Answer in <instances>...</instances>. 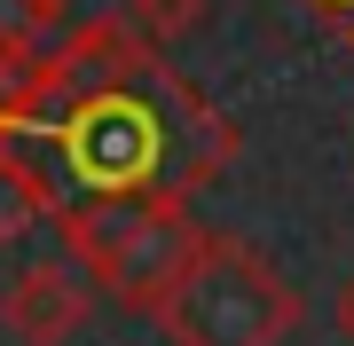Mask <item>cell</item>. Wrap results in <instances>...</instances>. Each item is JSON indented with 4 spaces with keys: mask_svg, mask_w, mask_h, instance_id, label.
Returning <instances> with one entry per match:
<instances>
[{
    "mask_svg": "<svg viewBox=\"0 0 354 346\" xmlns=\"http://www.w3.org/2000/svg\"><path fill=\"white\" fill-rule=\"evenodd\" d=\"M39 220H55L48 189H39V173L8 150V142H0V244H24Z\"/></svg>",
    "mask_w": 354,
    "mask_h": 346,
    "instance_id": "6",
    "label": "cell"
},
{
    "mask_svg": "<svg viewBox=\"0 0 354 346\" xmlns=\"http://www.w3.org/2000/svg\"><path fill=\"white\" fill-rule=\"evenodd\" d=\"M0 142L39 173L55 213L111 205V197H197L236 166V118L142 48L127 16H87L24 64Z\"/></svg>",
    "mask_w": 354,
    "mask_h": 346,
    "instance_id": "1",
    "label": "cell"
},
{
    "mask_svg": "<svg viewBox=\"0 0 354 346\" xmlns=\"http://www.w3.org/2000/svg\"><path fill=\"white\" fill-rule=\"evenodd\" d=\"M71 32V0H0V55L32 64Z\"/></svg>",
    "mask_w": 354,
    "mask_h": 346,
    "instance_id": "5",
    "label": "cell"
},
{
    "mask_svg": "<svg viewBox=\"0 0 354 346\" xmlns=\"http://www.w3.org/2000/svg\"><path fill=\"white\" fill-rule=\"evenodd\" d=\"M55 229H64V252L79 260V276L102 299L142 307V315L174 291V276L189 268V252L205 236L189 197H111V205L55 213Z\"/></svg>",
    "mask_w": 354,
    "mask_h": 346,
    "instance_id": "3",
    "label": "cell"
},
{
    "mask_svg": "<svg viewBox=\"0 0 354 346\" xmlns=\"http://www.w3.org/2000/svg\"><path fill=\"white\" fill-rule=\"evenodd\" d=\"M330 315H339V338H346V346H354V276H346V283H339V299H330Z\"/></svg>",
    "mask_w": 354,
    "mask_h": 346,
    "instance_id": "8",
    "label": "cell"
},
{
    "mask_svg": "<svg viewBox=\"0 0 354 346\" xmlns=\"http://www.w3.org/2000/svg\"><path fill=\"white\" fill-rule=\"evenodd\" d=\"M307 8H315V16H330V24L354 39V0H307Z\"/></svg>",
    "mask_w": 354,
    "mask_h": 346,
    "instance_id": "10",
    "label": "cell"
},
{
    "mask_svg": "<svg viewBox=\"0 0 354 346\" xmlns=\"http://www.w3.org/2000/svg\"><path fill=\"white\" fill-rule=\"evenodd\" d=\"M165 346H283L299 331V291L276 276V260L252 252L244 236H197L189 268L174 276V291L158 299Z\"/></svg>",
    "mask_w": 354,
    "mask_h": 346,
    "instance_id": "2",
    "label": "cell"
},
{
    "mask_svg": "<svg viewBox=\"0 0 354 346\" xmlns=\"http://www.w3.org/2000/svg\"><path fill=\"white\" fill-rule=\"evenodd\" d=\"M87 315H95V283L79 276L71 252L16 268L8 291H0V331H8L16 346H71L79 331H87Z\"/></svg>",
    "mask_w": 354,
    "mask_h": 346,
    "instance_id": "4",
    "label": "cell"
},
{
    "mask_svg": "<svg viewBox=\"0 0 354 346\" xmlns=\"http://www.w3.org/2000/svg\"><path fill=\"white\" fill-rule=\"evenodd\" d=\"M205 8H213V0H118L127 32L142 48H158V55H174L189 32H205Z\"/></svg>",
    "mask_w": 354,
    "mask_h": 346,
    "instance_id": "7",
    "label": "cell"
},
{
    "mask_svg": "<svg viewBox=\"0 0 354 346\" xmlns=\"http://www.w3.org/2000/svg\"><path fill=\"white\" fill-rule=\"evenodd\" d=\"M16 87H24V64H16V55H0V118H8V103H16Z\"/></svg>",
    "mask_w": 354,
    "mask_h": 346,
    "instance_id": "9",
    "label": "cell"
}]
</instances>
